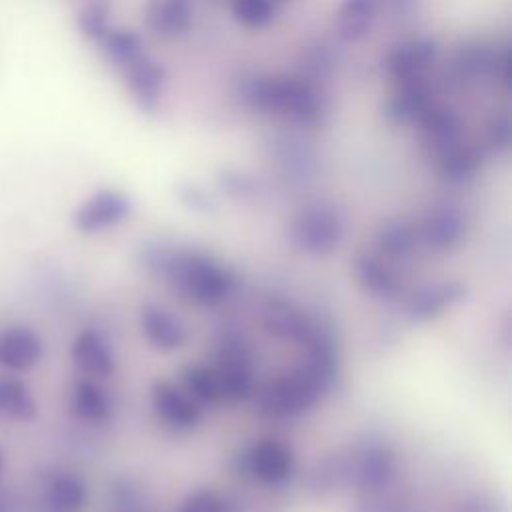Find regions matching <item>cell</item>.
Listing matches in <instances>:
<instances>
[{
    "label": "cell",
    "mask_w": 512,
    "mask_h": 512,
    "mask_svg": "<svg viewBox=\"0 0 512 512\" xmlns=\"http://www.w3.org/2000/svg\"><path fill=\"white\" fill-rule=\"evenodd\" d=\"M44 354L42 338L24 324H12L0 330V366L12 372L34 368Z\"/></svg>",
    "instance_id": "cell-5"
},
{
    "label": "cell",
    "mask_w": 512,
    "mask_h": 512,
    "mask_svg": "<svg viewBox=\"0 0 512 512\" xmlns=\"http://www.w3.org/2000/svg\"><path fill=\"white\" fill-rule=\"evenodd\" d=\"M36 414L38 406L30 388L20 378H0V416L18 422H30L36 418Z\"/></svg>",
    "instance_id": "cell-12"
},
{
    "label": "cell",
    "mask_w": 512,
    "mask_h": 512,
    "mask_svg": "<svg viewBox=\"0 0 512 512\" xmlns=\"http://www.w3.org/2000/svg\"><path fill=\"white\" fill-rule=\"evenodd\" d=\"M130 214V200L118 190H98L72 214V224L82 234L104 232Z\"/></svg>",
    "instance_id": "cell-2"
},
{
    "label": "cell",
    "mask_w": 512,
    "mask_h": 512,
    "mask_svg": "<svg viewBox=\"0 0 512 512\" xmlns=\"http://www.w3.org/2000/svg\"><path fill=\"white\" fill-rule=\"evenodd\" d=\"M374 0H340L334 14V32L342 42H358L374 28L378 18Z\"/></svg>",
    "instance_id": "cell-9"
},
{
    "label": "cell",
    "mask_w": 512,
    "mask_h": 512,
    "mask_svg": "<svg viewBox=\"0 0 512 512\" xmlns=\"http://www.w3.org/2000/svg\"><path fill=\"white\" fill-rule=\"evenodd\" d=\"M378 10H390V12H402L410 8L416 0H374Z\"/></svg>",
    "instance_id": "cell-18"
},
{
    "label": "cell",
    "mask_w": 512,
    "mask_h": 512,
    "mask_svg": "<svg viewBox=\"0 0 512 512\" xmlns=\"http://www.w3.org/2000/svg\"><path fill=\"white\" fill-rule=\"evenodd\" d=\"M418 124L422 130L424 144L434 156H440L444 150L464 140L462 120L450 106L432 102L418 118Z\"/></svg>",
    "instance_id": "cell-7"
},
{
    "label": "cell",
    "mask_w": 512,
    "mask_h": 512,
    "mask_svg": "<svg viewBox=\"0 0 512 512\" xmlns=\"http://www.w3.org/2000/svg\"><path fill=\"white\" fill-rule=\"evenodd\" d=\"M232 16L246 28H262L274 18L270 0H232Z\"/></svg>",
    "instance_id": "cell-15"
},
{
    "label": "cell",
    "mask_w": 512,
    "mask_h": 512,
    "mask_svg": "<svg viewBox=\"0 0 512 512\" xmlns=\"http://www.w3.org/2000/svg\"><path fill=\"white\" fill-rule=\"evenodd\" d=\"M144 22L148 30L162 40L180 38L192 28L194 0H148Z\"/></svg>",
    "instance_id": "cell-6"
},
{
    "label": "cell",
    "mask_w": 512,
    "mask_h": 512,
    "mask_svg": "<svg viewBox=\"0 0 512 512\" xmlns=\"http://www.w3.org/2000/svg\"><path fill=\"white\" fill-rule=\"evenodd\" d=\"M0 470H2V452H0Z\"/></svg>",
    "instance_id": "cell-20"
},
{
    "label": "cell",
    "mask_w": 512,
    "mask_h": 512,
    "mask_svg": "<svg viewBox=\"0 0 512 512\" xmlns=\"http://www.w3.org/2000/svg\"><path fill=\"white\" fill-rule=\"evenodd\" d=\"M432 102V88L426 74L398 80V88L386 104V116L398 124L418 122Z\"/></svg>",
    "instance_id": "cell-8"
},
{
    "label": "cell",
    "mask_w": 512,
    "mask_h": 512,
    "mask_svg": "<svg viewBox=\"0 0 512 512\" xmlns=\"http://www.w3.org/2000/svg\"><path fill=\"white\" fill-rule=\"evenodd\" d=\"M438 56V42L430 36L406 38L390 48L386 54V70L396 80H406L414 76H422L434 64Z\"/></svg>",
    "instance_id": "cell-4"
},
{
    "label": "cell",
    "mask_w": 512,
    "mask_h": 512,
    "mask_svg": "<svg viewBox=\"0 0 512 512\" xmlns=\"http://www.w3.org/2000/svg\"><path fill=\"white\" fill-rule=\"evenodd\" d=\"M98 46L104 58L120 70L144 54L142 38L132 28H108V32L98 40Z\"/></svg>",
    "instance_id": "cell-13"
},
{
    "label": "cell",
    "mask_w": 512,
    "mask_h": 512,
    "mask_svg": "<svg viewBox=\"0 0 512 512\" xmlns=\"http://www.w3.org/2000/svg\"><path fill=\"white\" fill-rule=\"evenodd\" d=\"M122 78L134 104L142 112L154 114L160 106L164 82H166V72L162 64H158L154 58H150L144 52L134 62L122 68Z\"/></svg>",
    "instance_id": "cell-3"
},
{
    "label": "cell",
    "mask_w": 512,
    "mask_h": 512,
    "mask_svg": "<svg viewBox=\"0 0 512 512\" xmlns=\"http://www.w3.org/2000/svg\"><path fill=\"white\" fill-rule=\"evenodd\" d=\"M334 66V58H332V52L328 46L324 44H318L314 46L308 56H306V64H304V70L306 74L310 76L308 80L314 82V78H320V76H326Z\"/></svg>",
    "instance_id": "cell-16"
},
{
    "label": "cell",
    "mask_w": 512,
    "mask_h": 512,
    "mask_svg": "<svg viewBox=\"0 0 512 512\" xmlns=\"http://www.w3.org/2000/svg\"><path fill=\"white\" fill-rule=\"evenodd\" d=\"M488 144L494 150H504L510 144V120L506 114L492 118L488 126Z\"/></svg>",
    "instance_id": "cell-17"
},
{
    "label": "cell",
    "mask_w": 512,
    "mask_h": 512,
    "mask_svg": "<svg viewBox=\"0 0 512 512\" xmlns=\"http://www.w3.org/2000/svg\"><path fill=\"white\" fill-rule=\"evenodd\" d=\"M242 98L254 110L284 116L300 126H322L328 116V98L306 78L258 74L244 82Z\"/></svg>",
    "instance_id": "cell-1"
},
{
    "label": "cell",
    "mask_w": 512,
    "mask_h": 512,
    "mask_svg": "<svg viewBox=\"0 0 512 512\" xmlns=\"http://www.w3.org/2000/svg\"><path fill=\"white\" fill-rule=\"evenodd\" d=\"M436 158L440 176L450 184H464L472 180L482 166V150L466 140H460Z\"/></svg>",
    "instance_id": "cell-10"
},
{
    "label": "cell",
    "mask_w": 512,
    "mask_h": 512,
    "mask_svg": "<svg viewBox=\"0 0 512 512\" xmlns=\"http://www.w3.org/2000/svg\"><path fill=\"white\" fill-rule=\"evenodd\" d=\"M272 4H280V2H288V0H270Z\"/></svg>",
    "instance_id": "cell-19"
},
{
    "label": "cell",
    "mask_w": 512,
    "mask_h": 512,
    "mask_svg": "<svg viewBox=\"0 0 512 512\" xmlns=\"http://www.w3.org/2000/svg\"><path fill=\"white\" fill-rule=\"evenodd\" d=\"M86 502L88 486L74 472H60L46 486V506L50 512H80Z\"/></svg>",
    "instance_id": "cell-11"
},
{
    "label": "cell",
    "mask_w": 512,
    "mask_h": 512,
    "mask_svg": "<svg viewBox=\"0 0 512 512\" xmlns=\"http://www.w3.org/2000/svg\"><path fill=\"white\" fill-rule=\"evenodd\" d=\"M78 30L84 38L98 42L110 28V4L106 0H92L78 10Z\"/></svg>",
    "instance_id": "cell-14"
}]
</instances>
